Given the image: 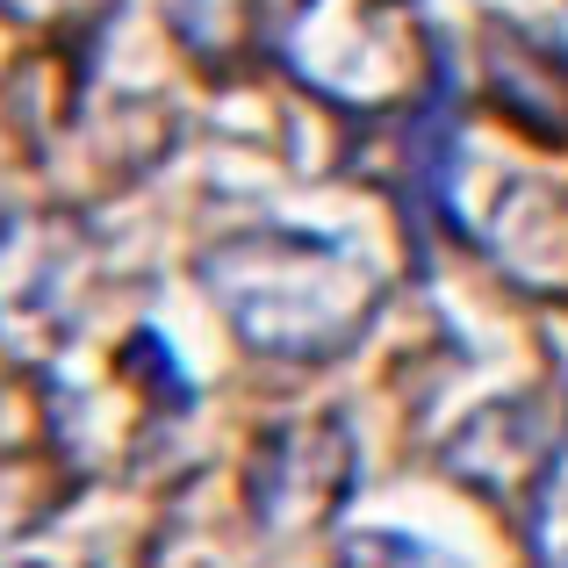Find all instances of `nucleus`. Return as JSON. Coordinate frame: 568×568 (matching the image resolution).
Instances as JSON below:
<instances>
[{
    "label": "nucleus",
    "mask_w": 568,
    "mask_h": 568,
    "mask_svg": "<svg viewBox=\"0 0 568 568\" xmlns=\"http://www.w3.org/2000/svg\"><path fill=\"white\" fill-rule=\"evenodd\" d=\"M202 288L237 338L266 361L324 367L361 346L382 310V281L367 260L310 231H245L202 252Z\"/></svg>",
    "instance_id": "obj_1"
},
{
    "label": "nucleus",
    "mask_w": 568,
    "mask_h": 568,
    "mask_svg": "<svg viewBox=\"0 0 568 568\" xmlns=\"http://www.w3.org/2000/svg\"><path fill=\"white\" fill-rule=\"evenodd\" d=\"M281 65L346 115H417L439 87V58L410 0H303L281 29Z\"/></svg>",
    "instance_id": "obj_2"
},
{
    "label": "nucleus",
    "mask_w": 568,
    "mask_h": 568,
    "mask_svg": "<svg viewBox=\"0 0 568 568\" xmlns=\"http://www.w3.org/2000/svg\"><path fill=\"white\" fill-rule=\"evenodd\" d=\"M87 237L65 216H8L0 223V346L22 367H43L80 324L87 295Z\"/></svg>",
    "instance_id": "obj_3"
},
{
    "label": "nucleus",
    "mask_w": 568,
    "mask_h": 568,
    "mask_svg": "<svg viewBox=\"0 0 568 568\" xmlns=\"http://www.w3.org/2000/svg\"><path fill=\"white\" fill-rule=\"evenodd\" d=\"M353 489H361V439H353L346 417L317 410V417H288L260 439V454L245 468V511L266 532H310L332 526Z\"/></svg>",
    "instance_id": "obj_4"
},
{
    "label": "nucleus",
    "mask_w": 568,
    "mask_h": 568,
    "mask_svg": "<svg viewBox=\"0 0 568 568\" xmlns=\"http://www.w3.org/2000/svg\"><path fill=\"white\" fill-rule=\"evenodd\" d=\"M568 446V417L555 396H497L483 403V410L468 417V425L446 439V475H454L460 489H475V497L489 504H526L532 489H540V475L561 460Z\"/></svg>",
    "instance_id": "obj_5"
},
{
    "label": "nucleus",
    "mask_w": 568,
    "mask_h": 568,
    "mask_svg": "<svg viewBox=\"0 0 568 568\" xmlns=\"http://www.w3.org/2000/svg\"><path fill=\"white\" fill-rule=\"evenodd\" d=\"M475 245L497 260L511 288L540 295V303H568V187L561 181H511L497 194Z\"/></svg>",
    "instance_id": "obj_6"
},
{
    "label": "nucleus",
    "mask_w": 568,
    "mask_h": 568,
    "mask_svg": "<svg viewBox=\"0 0 568 568\" xmlns=\"http://www.w3.org/2000/svg\"><path fill=\"white\" fill-rule=\"evenodd\" d=\"M483 65L489 94L511 123H526L547 144H568V51H555L547 37H526V29H489Z\"/></svg>",
    "instance_id": "obj_7"
},
{
    "label": "nucleus",
    "mask_w": 568,
    "mask_h": 568,
    "mask_svg": "<svg viewBox=\"0 0 568 568\" xmlns=\"http://www.w3.org/2000/svg\"><path fill=\"white\" fill-rule=\"evenodd\" d=\"M526 547H532V568H568V446L526 497Z\"/></svg>",
    "instance_id": "obj_8"
},
{
    "label": "nucleus",
    "mask_w": 568,
    "mask_h": 568,
    "mask_svg": "<svg viewBox=\"0 0 568 568\" xmlns=\"http://www.w3.org/2000/svg\"><path fill=\"white\" fill-rule=\"evenodd\" d=\"M338 568H460L454 555H439L432 540H410V532H346L338 547Z\"/></svg>",
    "instance_id": "obj_9"
},
{
    "label": "nucleus",
    "mask_w": 568,
    "mask_h": 568,
    "mask_svg": "<svg viewBox=\"0 0 568 568\" xmlns=\"http://www.w3.org/2000/svg\"><path fill=\"white\" fill-rule=\"evenodd\" d=\"M14 22H51V29H94L115 0H0Z\"/></svg>",
    "instance_id": "obj_10"
},
{
    "label": "nucleus",
    "mask_w": 568,
    "mask_h": 568,
    "mask_svg": "<svg viewBox=\"0 0 568 568\" xmlns=\"http://www.w3.org/2000/svg\"><path fill=\"white\" fill-rule=\"evenodd\" d=\"M0 223H8V209H0Z\"/></svg>",
    "instance_id": "obj_11"
}]
</instances>
